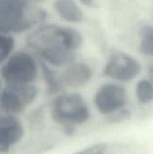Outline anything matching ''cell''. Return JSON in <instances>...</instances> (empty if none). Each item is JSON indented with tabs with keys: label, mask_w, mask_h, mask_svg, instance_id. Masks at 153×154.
<instances>
[{
	"label": "cell",
	"mask_w": 153,
	"mask_h": 154,
	"mask_svg": "<svg viewBox=\"0 0 153 154\" xmlns=\"http://www.w3.org/2000/svg\"><path fill=\"white\" fill-rule=\"evenodd\" d=\"M50 113L52 120L68 135L73 134L76 127L86 124L91 116L83 97L73 92L55 96L50 104Z\"/></svg>",
	"instance_id": "obj_1"
},
{
	"label": "cell",
	"mask_w": 153,
	"mask_h": 154,
	"mask_svg": "<svg viewBox=\"0 0 153 154\" xmlns=\"http://www.w3.org/2000/svg\"><path fill=\"white\" fill-rule=\"evenodd\" d=\"M45 18L41 9H32L30 0H0V32L21 33Z\"/></svg>",
	"instance_id": "obj_2"
},
{
	"label": "cell",
	"mask_w": 153,
	"mask_h": 154,
	"mask_svg": "<svg viewBox=\"0 0 153 154\" xmlns=\"http://www.w3.org/2000/svg\"><path fill=\"white\" fill-rule=\"evenodd\" d=\"M1 78L6 85L33 84L39 75L36 60L27 51H16L2 65Z\"/></svg>",
	"instance_id": "obj_3"
},
{
	"label": "cell",
	"mask_w": 153,
	"mask_h": 154,
	"mask_svg": "<svg viewBox=\"0 0 153 154\" xmlns=\"http://www.w3.org/2000/svg\"><path fill=\"white\" fill-rule=\"evenodd\" d=\"M39 88L33 84L6 85L0 91V110L5 115L19 116L35 102Z\"/></svg>",
	"instance_id": "obj_4"
},
{
	"label": "cell",
	"mask_w": 153,
	"mask_h": 154,
	"mask_svg": "<svg viewBox=\"0 0 153 154\" xmlns=\"http://www.w3.org/2000/svg\"><path fill=\"white\" fill-rule=\"evenodd\" d=\"M128 101L127 89L115 82L103 84L94 96V105L97 112L106 116L127 107Z\"/></svg>",
	"instance_id": "obj_5"
},
{
	"label": "cell",
	"mask_w": 153,
	"mask_h": 154,
	"mask_svg": "<svg viewBox=\"0 0 153 154\" xmlns=\"http://www.w3.org/2000/svg\"><path fill=\"white\" fill-rule=\"evenodd\" d=\"M141 72V63L134 57L123 51L113 53L103 69L104 76L118 82H130Z\"/></svg>",
	"instance_id": "obj_6"
},
{
	"label": "cell",
	"mask_w": 153,
	"mask_h": 154,
	"mask_svg": "<svg viewBox=\"0 0 153 154\" xmlns=\"http://www.w3.org/2000/svg\"><path fill=\"white\" fill-rule=\"evenodd\" d=\"M24 134V125L17 116L0 115V154L9 153Z\"/></svg>",
	"instance_id": "obj_7"
},
{
	"label": "cell",
	"mask_w": 153,
	"mask_h": 154,
	"mask_svg": "<svg viewBox=\"0 0 153 154\" xmlns=\"http://www.w3.org/2000/svg\"><path fill=\"white\" fill-rule=\"evenodd\" d=\"M93 77V70L84 62H72L68 65L62 74L61 80L65 87L80 88L87 84Z\"/></svg>",
	"instance_id": "obj_8"
},
{
	"label": "cell",
	"mask_w": 153,
	"mask_h": 154,
	"mask_svg": "<svg viewBox=\"0 0 153 154\" xmlns=\"http://www.w3.org/2000/svg\"><path fill=\"white\" fill-rule=\"evenodd\" d=\"M53 6L57 14L69 23H78L84 19V14L75 0H55Z\"/></svg>",
	"instance_id": "obj_9"
},
{
	"label": "cell",
	"mask_w": 153,
	"mask_h": 154,
	"mask_svg": "<svg viewBox=\"0 0 153 154\" xmlns=\"http://www.w3.org/2000/svg\"><path fill=\"white\" fill-rule=\"evenodd\" d=\"M39 56L43 62L54 68L67 67L70 63L74 62L73 51L64 48L47 50L40 52Z\"/></svg>",
	"instance_id": "obj_10"
},
{
	"label": "cell",
	"mask_w": 153,
	"mask_h": 154,
	"mask_svg": "<svg viewBox=\"0 0 153 154\" xmlns=\"http://www.w3.org/2000/svg\"><path fill=\"white\" fill-rule=\"evenodd\" d=\"M41 74L43 79L46 83L47 92L49 95H59L63 93V89L66 88L61 80L60 76H59L47 63L42 60L40 63Z\"/></svg>",
	"instance_id": "obj_11"
},
{
	"label": "cell",
	"mask_w": 153,
	"mask_h": 154,
	"mask_svg": "<svg viewBox=\"0 0 153 154\" xmlns=\"http://www.w3.org/2000/svg\"><path fill=\"white\" fill-rule=\"evenodd\" d=\"M135 96L139 103L148 105L153 102V82L151 79H143L135 86Z\"/></svg>",
	"instance_id": "obj_12"
},
{
	"label": "cell",
	"mask_w": 153,
	"mask_h": 154,
	"mask_svg": "<svg viewBox=\"0 0 153 154\" xmlns=\"http://www.w3.org/2000/svg\"><path fill=\"white\" fill-rule=\"evenodd\" d=\"M140 51L146 56H153V26L145 25L140 31Z\"/></svg>",
	"instance_id": "obj_13"
},
{
	"label": "cell",
	"mask_w": 153,
	"mask_h": 154,
	"mask_svg": "<svg viewBox=\"0 0 153 154\" xmlns=\"http://www.w3.org/2000/svg\"><path fill=\"white\" fill-rule=\"evenodd\" d=\"M14 47V39L9 34L0 32V65H3L11 56Z\"/></svg>",
	"instance_id": "obj_14"
},
{
	"label": "cell",
	"mask_w": 153,
	"mask_h": 154,
	"mask_svg": "<svg viewBox=\"0 0 153 154\" xmlns=\"http://www.w3.org/2000/svg\"><path fill=\"white\" fill-rule=\"evenodd\" d=\"M108 149V145L106 143H97L89 145L74 154H106Z\"/></svg>",
	"instance_id": "obj_15"
},
{
	"label": "cell",
	"mask_w": 153,
	"mask_h": 154,
	"mask_svg": "<svg viewBox=\"0 0 153 154\" xmlns=\"http://www.w3.org/2000/svg\"><path fill=\"white\" fill-rule=\"evenodd\" d=\"M132 117V112L128 107H124L110 116H108V121L113 124H118L124 122Z\"/></svg>",
	"instance_id": "obj_16"
},
{
	"label": "cell",
	"mask_w": 153,
	"mask_h": 154,
	"mask_svg": "<svg viewBox=\"0 0 153 154\" xmlns=\"http://www.w3.org/2000/svg\"><path fill=\"white\" fill-rule=\"evenodd\" d=\"M83 5L89 7V8H93L96 5V0H78Z\"/></svg>",
	"instance_id": "obj_17"
},
{
	"label": "cell",
	"mask_w": 153,
	"mask_h": 154,
	"mask_svg": "<svg viewBox=\"0 0 153 154\" xmlns=\"http://www.w3.org/2000/svg\"><path fill=\"white\" fill-rule=\"evenodd\" d=\"M148 74H149V79H151L153 82V64L150 67Z\"/></svg>",
	"instance_id": "obj_18"
},
{
	"label": "cell",
	"mask_w": 153,
	"mask_h": 154,
	"mask_svg": "<svg viewBox=\"0 0 153 154\" xmlns=\"http://www.w3.org/2000/svg\"><path fill=\"white\" fill-rule=\"evenodd\" d=\"M34 2H41V1H44V0H32Z\"/></svg>",
	"instance_id": "obj_19"
},
{
	"label": "cell",
	"mask_w": 153,
	"mask_h": 154,
	"mask_svg": "<svg viewBox=\"0 0 153 154\" xmlns=\"http://www.w3.org/2000/svg\"><path fill=\"white\" fill-rule=\"evenodd\" d=\"M0 91H1V82H0Z\"/></svg>",
	"instance_id": "obj_20"
}]
</instances>
